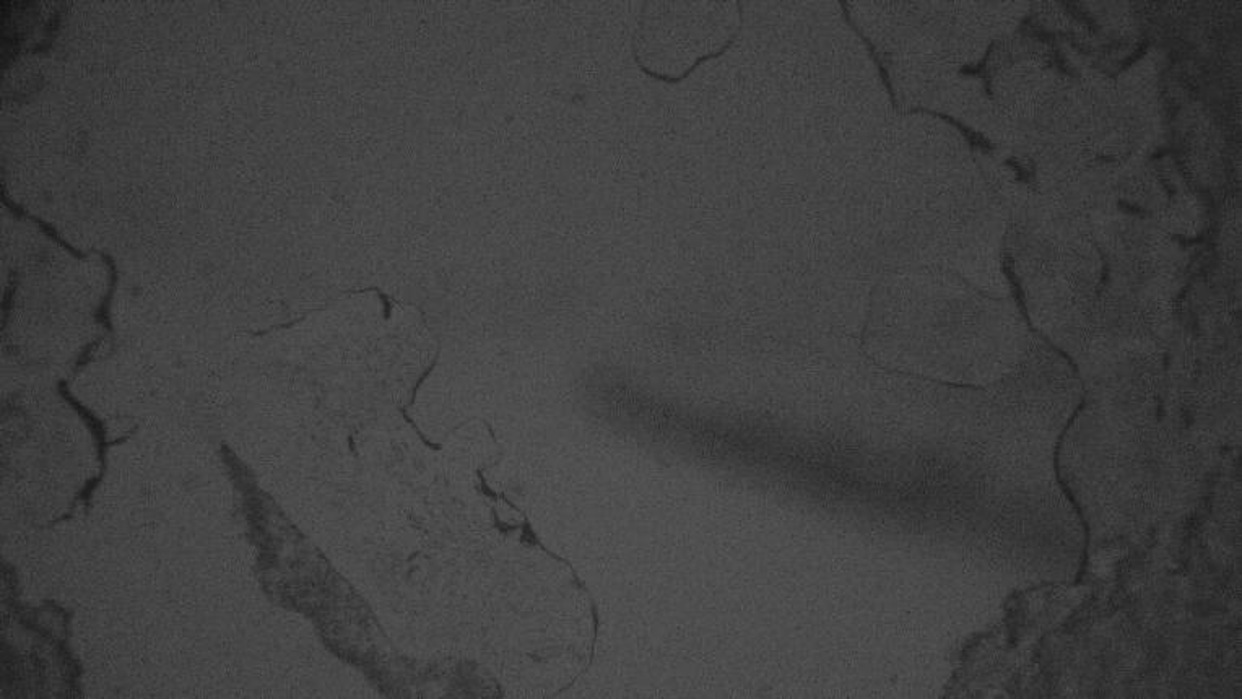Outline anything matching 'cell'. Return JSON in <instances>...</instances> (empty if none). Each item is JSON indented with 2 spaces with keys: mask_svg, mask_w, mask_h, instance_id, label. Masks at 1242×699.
<instances>
[{
  "mask_svg": "<svg viewBox=\"0 0 1242 699\" xmlns=\"http://www.w3.org/2000/svg\"><path fill=\"white\" fill-rule=\"evenodd\" d=\"M1085 407H1086L1085 399H1082V402H1080V405H1078L1077 410H1075V412H1073L1072 417H1070L1069 423H1067V425L1064 426V431L1060 433L1059 439H1057L1056 451H1054V472H1056L1057 483H1059V487L1062 488V491H1064V495L1067 496V498H1069L1070 503H1072L1073 509H1075V513H1077L1078 517H1080V522H1082L1083 530H1085V550H1083V561H1082V566H1080V571H1078V576H1077V579H1075V582L1082 581L1083 574H1085V571H1086V565H1088V550H1090V526H1088V522H1086L1085 516H1083V511H1082V508H1080V504H1078V501L1075 500V496H1073L1072 491H1070V488L1067 487V483H1065L1064 478H1062V474H1060V451H1062V444H1064L1065 436H1067V433H1069L1070 428H1072L1073 423H1075V420H1077V418L1080 417V412H1082V410L1085 409Z\"/></svg>",
  "mask_w": 1242,
  "mask_h": 699,
  "instance_id": "2",
  "label": "cell"
},
{
  "mask_svg": "<svg viewBox=\"0 0 1242 699\" xmlns=\"http://www.w3.org/2000/svg\"><path fill=\"white\" fill-rule=\"evenodd\" d=\"M735 5H737V14H739V25L735 28L734 33L727 38L726 43L722 44L721 48L717 49V51L698 57V59H696V61L693 62V64H691V66L688 67L683 74L672 77V75L659 74V72H654V70L649 69V67L644 64L643 59L639 57L638 46L633 43V59H635L636 66H638V69L641 70L646 77H649V79L665 83V85H678V83H682L685 82V80L690 79L691 75L695 74L696 70L700 69V67L703 66V64H706V62L716 61L719 57L726 56V54L729 53V49L737 43V40H739L743 30V15H745L743 7H745V4H743V2H737Z\"/></svg>",
  "mask_w": 1242,
  "mask_h": 699,
  "instance_id": "1",
  "label": "cell"
}]
</instances>
